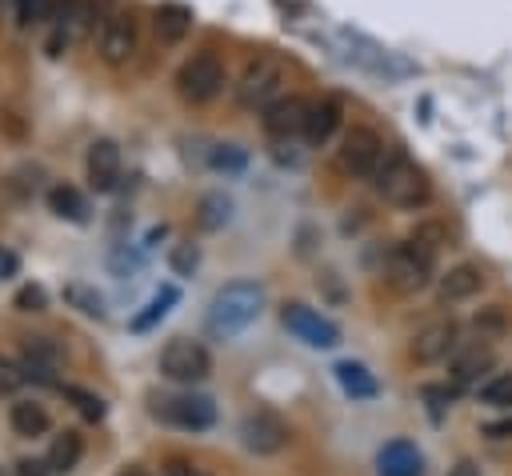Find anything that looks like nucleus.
Segmentation results:
<instances>
[{
	"label": "nucleus",
	"mask_w": 512,
	"mask_h": 476,
	"mask_svg": "<svg viewBox=\"0 0 512 476\" xmlns=\"http://www.w3.org/2000/svg\"><path fill=\"white\" fill-rule=\"evenodd\" d=\"M480 404L492 408H512V372H496L480 384Z\"/></svg>",
	"instance_id": "obj_27"
},
{
	"label": "nucleus",
	"mask_w": 512,
	"mask_h": 476,
	"mask_svg": "<svg viewBox=\"0 0 512 476\" xmlns=\"http://www.w3.org/2000/svg\"><path fill=\"white\" fill-rule=\"evenodd\" d=\"M480 288H484V272H480V264H452V268L436 280V296H440L444 304L472 300Z\"/></svg>",
	"instance_id": "obj_16"
},
{
	"label": "nucleus",
	"mask_w": 512,
	"mask_h": 476,
	"mask_svg": "<svg viewBox=\"0 0 512 476\" xmlns=\"http://www.w3.org/2000/svg\"><path fill=\"white\" fill-rule=\"evenodd\" d=\"M160 376H168L172 384H200L212 376V356L200 340H188V336H176L160 348Z\"/></svg>",
	"instance_id": "obj_5"
},
{
	"label": "nucleus",
	"mask_w": 512,
	"mask_h": 476,
	"mask_svg": "<svg viewBox=\"0 0 512 476\" xmlns=\"http://www.w3.org/2000/svg\"><path fill=\"white\" fill-rule=\"evenodd\" d=\"M280 324L296 336V340H304L308 348H336L340 344V328H336V320H328L324 312H316V308H308V304H284L280 308Z\"/></svg>",
	"instance_id": "obj_10"
},
{
	"label": "nucleus",
	"mask_w": 512,
	"mask_h": 476,
	"mask_svg": "<svg viewBox=\"0 0 512 476\" xmlns=\"http://www.w3.org/2000/svg\"><path fill=\"white\" fill-rule=\"evenodd\" d=\"M432 268H436V256H428L424 248H416L412 240L396 244L384 260V280L400 292V296H412V292H424L432 284Z\"/></svg>",
	"instance_id": "obj_4"
},
{
	"label": "nucleus",
	"mask_w": 512,
	"mask_h": 476,
	"mask_svg": "<svg viewBox=\"0 0 512 476\" xmlns=\"http://www.w3.org/2000/svg\"><path fill=\"white\" fill-rule=\"evenodd\" d=\"M212 164H216V168H244V156L224 148V152H216V156H212Z\"/></svg>",
	"instance_id": "obj_37"
},
{
	"label": "nucleus",
	"mask_w": 512,
	"mask_h": 476,
	"mask_svg": "<svg viewBox=\"0 0 512 476\" xmlns=\"http://www.w3.org/2000/svg\"><path fill=\"white\" fill-rule=\"evenodd\" d=\"M20 384H24V368H20L16 360L0 356V396H12Z\"/></svg>",
	"instance_id": "obj_31"
},
{
	"label": "nucleus",
	"mask_w": 512,
	"mask_h": 476,
	"mask_svg": "<svg viewBox=\"0 0 512 476\" xmlns=\"http://www.w3.org/2000/svg\"><path fill=\"white\" fill-rule=\"evenodd\" d=\"M488 368H492V352L488 348H472V352H460L448 372H452V384L464 388V384H476L480 372H488Z\"/></svg>",
	"instance_id": "obj_24"
},
{
	"label": "nucleus",
	"mask_w": 512,
	"mask_h": 476,
	"mask_svg": "<svg viewBox=\"0 0 512 476\" xmlns=\"http://www.w3.org/2000/svg\"><path fill=\"white\" fill-rule=\"evenodd\" d=\"M264 284H256V280H232V284H224L216 296H212V304H208V332H216V336H236V332H244L260 312H264Z\"/></svg>",
	"instance_id": "obj_2"
},
{
	"label": "nucleus",
	"mask_w": 512,
	"mask_h": 476,
	"mask_svg": "<svg viewBox=\"0 0 512 476\" xmlns=\"http://www.w3.org/2000/svg\"><path fill=\"white\" fill-rule=\"evenodd\" d=\"M176 300H180V292H176L172 284L156 288V292H152V300H148V304H144V308L132 316V332H148L152 324H160V320L172 312V304H176Z\"/></svg>",
	"instance_id": "obj_23"
},
{
	"label": "nucleus",
	"mask_w": 512,
	"mask_h": 476,
	"mask_svg": "<svg viewBox=\"0 0 512 476\" xmlns=\"http://www.w3.org/2000/svg\"><path fill=\"white\" fill-rule=\"evenodd\" d=\"M372 184L392 208H404V212H416V208H424L432 200L428 172L400 148H384V156H380V164L372 172Z\"/></svg>",
	"instance_id": "obj_1"
},
{
	"label": "nucleus",
	"mask_w": 512,
	"mask_h": 476,
	"mask_svg": "<svg viewBox=\"0 0 512 476\" xmlns=\"http://www.w3.org/2000/svg\"><path fill=\"white\" fill-rule=\"evenodd\" d=\"M168 476H208L204 468H196V464H188V460H168Z\"/></svg>",
	"instance_id": "obj_35"
},
{
	"label": "nucleus",
	"mask_w": 512,
	"mask_h": 476,
	"mask_svg": "<svg viewBox=\"0 0 512 476\" xmlns=\"http://www.w3.org/2000/svg\"><path fill=\"white\" fill-rule=\"evenodd\" d=\"M16 476H52V472H48V464H40V460H20V464H16Z\"/></svg>",
	"instance_id": "obj_38"
},
{
	"label": "nucleus",
	"mask_w": 512,
	"mask_h": 476,
	"mask_svg": "<svg viewBox=\"0 0 512 476\" xmlns=\"http://www.w3.org/2000/svg\"><path fill=\"white\" fill-rule=\"evenodd\" d=\"M64 304H72L76 312H84V316H92V320H104V316H108L104 296H100L92 284H80V280L64 284Z\"/></svg>",
	"instance_id": "obj_25"
},
{
	"label": "nucleus",
	"mask_w": 512,
	"mask_h": 476,
	"mask_svg": "<svg viewBox=\"0 0 512 476\" xmlns=\"http://www.w3.org/2000/svg\"><path fill=\"white\" fill-rule=\"evenodd\" d=\"M384 156V140L376 128H364V124H352L336 148V168L348 176V180H372L376 164Z\"/></svg>",
	"instance_id": "obj_7"
},
{
	"label": "nucleus",
	"mask_w": 512,
	"mask_h": 476,
	"mask_svg": "<svg viewBox=\"0 0 512 476\" xmlns=\"http://www.w3.org/2000/svg\"><path fill=\"white\" fill-rule=\"evenodd\" d=\"M416 248H424L428 256H436L440 252V244H448V232H444V224H436V220H424V224H416V232L408 236Z\"/></svg>",
	"instance_id": "obj_28"
},
{
	"label": "nucleus",
	"mask_w": 512,
	"mask_h": 476,
	"mask_svg": "<svg viewBox=\"0 0 512 476\" xmlns=\"http://www.w3.org/2000/svg\"><path fill=\"white\" fill-rule=\"evenodd\" d=\"M376 464H380V476H420L424 472V456H420V448L412 440L384 444L380 456H376Z\"/></svg>",
	"instance_id": "obj_18"
},
{
	"label": "nucleus",
	"mask_w": 512,
	"mask_h": 476,
	"mask_svg": "<svg viewBox=\"0 0 512 476\" xmlns=\"http://www.w3.org/2000/svg\"><path fill=\"white\" fill-rule=\"evenodd\" d=\"M96 48H100V60H104L108 68H124V64L136 56V48H140V32H136L132 12L112 8V12L100 20V40H96Z\"/></svg>",
	"instance_id": "obj_8"
},
{
	"label": "nucleus",
	"mask_w": 512,
	"mask_h": 476,
	"mask_svg": "<svg viewBox=\"0 0 512 476\" xmlns=\"http://www.w3.org/2000/svg\"><path fill=\"white\" fill-rule=\"evenodd\" d=\"M80 456H84V436H80L76 428H64V432L48 444L44 464H48L52 476H64V472H72V468L80 464Z\"/></svg>",
	"instance_id": "obj_19"
},
{
	"label": "nucleus",
	"mask_w": 512,
	"mask_h": 476,
	"mask_svg": "<svg viewBox=\"0 0 512 476\" xmlns=\"http://www.w3.org/2000/svg\"><path fill=\"white\" fill-rule=\"evenodd\" d=\"M340 120H344V104L336 96H320V100H308V116H304V144L308 148H324L336 132H340Z\"/></svg>",
	"instance_id": "obj_14"
},
{
	"label": "nucleus",
	"mask_w": 512,
	"mask_h": 476,
	"mask_svg": "<svg viewBox=\"0 0 512 476\" xmlns=\"http://www.w3.org/2000/svg\"><path fill=\"white\" fill-rule=\"evenodd\" d=\"M60 392H64V400H72V408L88 420V424H100L104 420V400L96 396V392H88V388H76V384H60Z\"/></svg>",
	"instance_id": "obj_26"
},
{
	"label": "nucleus",
	"mask_w": 512,
	"mask_h": 476,
	"mask_svg": "<svg viewBox=\"0 0 512 476\" xmlns=\"http://www.w3.org/2000/svg\"><path fill=\"white\" fill-rule=\"evenodd\" d=\"M240 436H244V448L256 452V456H272L288 444V424L276 416V412H248L244 424H240Z\"/></svg>",
	"instance_id": "obj_12"
},
{
	"label": "nucleus",
	"mask_w": 512,
	"mask_h": 476,
	"mask_svg": "<svg viewBox=\"0 0 512 476\" xmlns=\"http://www.w3.org/2000/svg\"><path fill=\"white\" fill-rule=\"evenodd\" d=\"M336 384L352 396V400H372L376 392H380V384H376V376L364 368V364H356V360H340L336 368Z\"/></svg>",
	"instance_id": "obj_21"
},
{
	"label": "nucleus",
	"mask_w": 512,
	"mask_h": 476,
	"mask_svg": "<svg viewBox=\"0 0 512 476\" xmlns=\"http://www.w3.org/2000/svg\"><path fill=\"white\" fill-rule=\"evenodd\" d=\"M168 264H172V272H176V276H192V272H196V264H200V248H196L192 240H180V244H172Z\"/></svg>",
	"instance_id": "obj_29"
},
{
	"label": "nucleus",
	"mask_w": 512,
	"mask_h": 476,
	"mask_svg": "<svg viewBox=\"0 0 512 476\" xmlns=\"http://www.w3.org/2000/svg\"><path fill=\"white\" fill-rule=\"evenodd\" d=\"M8 424H12L16 436H28L32 440V436H44L52 428V416H48V408L40 400H16L8 408Z\"/></svg>",
	"instance_id": "obj_20"
},
{
	"label": "nucleus",
	"mask_w": 512,
	"mask_h": 476,
	"mask_svg": "<svg viewBox=\"0 0 512 476\" xmlns=\"http://www.w3.org/2000/svg\"><path fill=\"white\" fill-rule=\"evenodd\" d=\"M0 476H16V468H4V464H0Z\"/></svg>",
	"instance_id": "obj_42"
},
{
	"label": "nucleus",
	"mask_w": 512,
	"mask_h": 476,
	"mask_svg": "<svg viewBox=\"0 0 512 476\" xmlns=\"http://www.w3.org/2000/svg\"><path fill=\"white\" fill-rule=\"evenodd\" d=\"M0 124L8 128V136H24V124L16 120V112H8V108H4V112H0Z\"/></svg>",
	"instance_id": "obj_39"
},
{
	"label": "nucleus",
	"mask_w": 512,
	"mask_h": 476,
	"mask_svg": "<svg viewBox=\"0 0 512 476\" xmlns=\"http://www.w3.org/2000/svg\"><path fill=\"white\" fill-rule=\"evenodd\" d=\"M192 8L188 4H180V0H164V4H156V12H152V28H156V40L160 44H180L188 32H192Z\"/></svg>",
	"instance_id": "obj_17"
},
{
	"label": "nucleus",
	"mask_w": 512,
	"mask_h": 476,
	"mask_svg": "<svg viewBox=\"0 0 512 476\" xmlns=\"http://www.w3.org/2000/svg\"><path fill=\"white\" fill-rule=\"evenodd\" d=\"M48 208H52L60 220H72V224H84V220H88V200H84L72 184H52V188H48Z\"/></svg>",
	"instance_id": "obj_22"
},
{
	"label": "nucleus",
	"mask_w": 512,
	"mask_h": 476,
	"mask_svg": "<svg viewBox=\"0 0 512 476\" xmlns=\"http://www.w3.org/2000/svg\"><path fill=\"white\" fill-rule=\"evenodd\" d=\"M304 116H308V100L304 96H276L272 104L260 108V124L272 140H292L304 132Z\"/></svg>",
	"instance_id": "obj_11"
},
{
	"label": "nucleus",
	"mask_w": 512,
	"mask_h": 476,
	"mask_svg": "<svg viewBox=\"0 0 512 476\" xmlns=\"http://www.w3.org/2000/svg\"><path fill=\"white\" fill-rule=\"evenodd\" d=\"M424 400H428V412H432V420H440V416H444V408L452 404V392H448V388H436V384H428V388H424Z\"/></svg>",
	"instance_id": "obj_32"
},
{
	"label": "nucleus",
	"mask_w": 512,
	"mask_h": 476,
	"mask_svg": "<svg viewBox=\"0 0 512 476\" xmlns=\"http://www.w3.org/2000/svg\"><path fill=\"white\" fill-rule=\"evenodd\" d=\"M116 476H152V472H148V468H140V464H128V468H120Z\"/></svg>",
	"instance_id": "obj_41"
},
{
	"label": "nucleus",
	"mask_w": 512,
	"mask_h": 476,
	"mask_svg": "<svg viewBox=\"0 0 512 476\" xmlns=\"http://www.w3.org/2000/svg\"><path fill=\"white\" fill-rule=\"evenodd\" d=\"M228 76H224V64L212 56V52H196L188 56L180 68H176V92L188 100V104H208L224 92Z\"/></svg>",
	"instance_id": "obj_6"
},
{
	"label": "nucleus",
	"mask_w": 512,
	"mask_h": 476,
	"mask_svg": "<svg viewBox=\"0 0 512 476\" xmlns=\"http://www.w3.org/2000/svg\"><path fill=\"white\" fill-rule=\"evenodd\" d=\"M488 440H512V416H500V420H488L484 428H480Z\"/></svg>",
	"instance_id": "obj_33"
},
{
	"label": "nucleus",
	"mask_w": 512,
	"mask_h": 476,
	"mask_svg": "<svg viewBox=\"0 0 512 476\" xmlns=\"http://www.w3.org/2000/svg\"><path fill=\"white\" fill-rule=\"evenodd\" d=\"M448 476H480V472H476V464H472V460H460L456 468H448Z\"/></svg>",
	"instance_id": "obj_40"
},
{
	"label": "nucleus",
	"mask_w": 512,
	"mask_h": 476,
	"mask_svg": "<svg viewBox=\"0 0 512 476\" xmlns=\"http://www.w3.org/2000/svg\"><path fill=\"white\" fill-rule=\"evenodd\" d=\"M44 304H48V292L40 284H24L12 296V308H20V312H44Z\"/></svg>",
	"instance_id": "obj_30"
},
{
	"label": "nucleus",
	"mask_w": 512,
	"mask_h": 476,
	"mask_svg": "<svg viewBox=\"0 0 512 476\" xmlns=\"http://www.w3.org/2000/svg\"><path fill=\"white\" fill-rule=\"evenodd\" d=\"M16 268H20V256H16L12 248H4V244H0V280L16 276Z\"/></svg>",
	"instance_id": "obj_34"
},
{
	"label": "nucleus",
	"mask_w": 512,
	"mask_h": 476,
	"mask_svg": "<svg viewBox=\"0 0 512 476\" xmlns=\"http://www.w3.org/2000/svg\"><path fill=\"white\" fill-rule=\"evenodd\" d=\"M284 84H288V64H284L280 56H268V52H264V56H256V60L244 68V76H240V84H236V104L248 108V112H256V108L272 104Z\"/></svg>",
	"instance_id": "obj_3"
},
{
	"label": "nucleus",
	"mask_w": 512,
	"mask_h": 476,
	"mask_svg": "<svg viewBox=\"0 0 512 476\" xmlns=\"http://www.w3.org/2000/svg\"><path fill=\"white\" fill-rule=\"evenodd\" d=\"M164 424H176V428H188V432H204V428H212L216 424V404H212V396H204V392H176V396H164V400H156V408H152Z\"/></svg>",
	"instance_id": "obj_9"
},
{
	"label": "nucleus",
	"mask_w": 512,
	"mask_h": 476,
	"mask_svg": "<svg viewBox=\"0 0 512 476\" xmlns=\"http://www.w3.org/2000/svg\"><path fill=\"white\" fill-rule=\"evenodd\" d=\"M204 204H208V208H220V200H216V196H208ZM224 216H228V212H204L200 220H204V228H220V224H224Z\"/></svg>",
	"instance_id": "obj_36"
},
{
	"label": "nucleus",
	"mask_w": 512,
	"mask_h": 476,
	"mask_svg": "<svg viewBox=\"0 0 512 476\" xmlns=\"http://www.w3.org/2000/svg\"><path fill=\"white\" fill-rule=\"evenodd\" d=\"M456 344H460V324L452 316L448 320H432L412 336V360L416 364H440Z\"/></svg>",
	"instance_id": "obj_13"
},
{
	"label": "nucleus",
	"mask_w": 512,
	"mask_h": 476,
	"mask_svg": "<svg viewBox=\"0 0 512 476\" xmlns=\"http://www.w3.org/2000/svg\"><path fill=\"white\" fill-rule=\"evenodd\" d=\"M84 172L96 192H112L120 180V148L112 140H92L88 156H84Z\"/></svg>",
	"instance_id": "obj_15"
}]
</instances>
